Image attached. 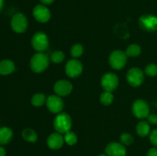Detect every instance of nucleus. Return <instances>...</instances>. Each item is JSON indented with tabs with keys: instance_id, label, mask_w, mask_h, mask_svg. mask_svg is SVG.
<instances>
[{
	"instance_id": "1",
	"label": "nucleus",
	"mask_w": 157,
	"mask_h": 156,
	"mask_svg": "<svg viewBox=\"0 0 157 156\" xmlns=\"http://www.w3.org/2000/svg\"><path fill=\"white\" fill-rule=\"evenodd\" d=\"M71 125V118L67 113H60L54 120V128L57 132L61 134H65L66 132L70 131Z\"/></svg>"
},
{
	"instance_id": "2",
	"label": "nucleus",
	"mask_w": 157,
	"mask_h": 156,
	"mask_svg": "<svg viewBox=\"0 0 157 156\" xmlns=\"http://www.w3.org/2000/svg\"><path fill=\"white\" fill-rule=\"evenodd\" d=\"M49 64V59L45 54L41 52L35 54L32 56L30 61L31 69L35 73H41L48 67Z\"/></svg>"
},
{
	"instance_id": "3",
	"label": "nucleus",
	"mask_w": 157,
	"mask_h": 156,
	"mask_svg": "<svg viewBox=\"0 0 157 156\" xmlns=\"http://www.w3.org/2000/svg\"><path fill=\"white\" fill-rule=\"evenodd\" d=\"M127 61V55L122 50H117L112 52L109 58V63L114 70H121L126 65Z\"/></svg>"
},
{
	"instance_id": "4",
	"label": "nucleus",
	"mask_w": 157,
	"mask_h": 156,
	"mask_svg": "<svg viewBox=\"0 0 157 156\" xmlns=\"http://www.w3.org/2000/svg\"><path fill=\"white\" fill-rule=\"evenodd\" d=\"M11 27L16 33H23L28 28V19L22 13H16L11 19Z\"/></svg>"
},
{
	"instance_id": "5",
	"label": "nucleus",
	"mask_w": 157,
	"mask_h": 156,
	"mask_svg": "<svg viewBox=\"0 0 157 156\" xmlns=\"http://www.w3.org/2000/svg\"><path fill=\"white\" fill-rule=\"evenodd\" d=\"M133 113L138 119H145L150 115V107L148 103L144 99H137L132 106Z\"/></svg>"
},
{
	"instance_id": "6",
	"label": "nucleus",
	"mask_w": 157,
	"mask_h": 156,
	"mask_svg": "<svg viewBox=\"0 0 157 156\" xmlns=\"http://www.w3.org/2000/svg\"><path fill=\"white\" fill-rule=\"evenodd\" d=\"M119 84L118 76L113 73H107L101 78V86L105 91L112 92L115 90Z\"/></svg>"
},
{
	"instance_id": "7",
	"label": "nucleus",
	"mask_w": 157,
	"mask_h": 156,
	"mask_svg": "<svg viewBox=\"0 0 157 156\" xmlns=\"http://www.w3.org/2000/svg\"><path fill=\"white\" fill-rule=\"evenodd\" d=\"M127 80L132 87H139L144 80V73L140 69L133 67L127 73Z\"/></svg>"
},
{
	"instance_id": "8",
	"label": "nucleus",
	"mask_w": 157,
	"mask_h": 156,
	"mask_svg": "<svg viewBox=\"0 0 157 156\" xmlns=\"http://www.w3.org/2000/svg\"><path fill=\"white\" fill-rule=\"evenodd\" d=\"M48 38L43 32H38L35 34L32 38V45L37 51H44L48 47Z\"/></svg>"
},
{
	"instance_id": "9",
	"label": "nucleus",
	"mask_w": 157,
	"mask_h": 156,
	"mask_svg": "<svg viewBox=\"0 0 157 156\" xmlns=\"http://www.w3.org/2000/svg\"><path fill=\"white\" fill-rule=\"evenodd\" d=\"M83 66L79 61L75 59L67 61L65 66V73L69 77H78L82 73Z\"/></svg>"
},
{
	"instance_id": "10",
	"label": "nucleus",
	"mask_w": 157,
	"mask_h": 156,
	"mask_svg": "<svg viewBox=\"0 0 157 156\" xmlns=\"http://www.w3.org/2000/svg\"><path fill=\"white\" fill-rule=\"evenodd\" d=\"M140 28L147 32L157 31V17L154 15H143L139 19Z\"/></svg>"
},
{
	"instance_id": "11",
	"label": "nucleus",
	"mask_w": 157,
	"mask_h": 156,
	"mask_svg": "<svg viewBox=\"0 0 157 156\" xmlns=\"http://www.w3.org/2000/svg\"><path fill=\"white\" fill-rule=\"evenodd\" d=\"M46 105L49 111L53 113H58L64 108V102L58 95H51L47 98Z\"/></svg>"
},
{
	"instance_id": "12",
	"label": "nucleus",
	"mask_w": 157,
	"mask_h": 156,
	"mask_svg": "<svg viewBox=\"0 0 157 156\" xmlns=\"http://www.w3.org/2000/svg\"><path fill=\"white\" fill-rule=\"evenodd\" d=\"M33 16L41 23H45L51 18L50 10L44 5H38L33 9Z\"/></svg>"
},
{
	"instance_id": "13",
	"label": "nucleus",
	"mask_w": 157,
	"mask_h": 156,
	"mask_svg": "<svg viewBox=\"0 0 157 156\" xmlns=\"http://www.w3.org/2000/svg\"><path fill=\"white\" fill-rule=\"evenodd\" d=\"M73 90V86L68 80H61L58 81L54 86L55 93L59 96H65L70 94Z\"/></svg>"
},
{
	"instance_id": "14",
	"label": "nucleus",
	"mask_w": 157,
	"mask_h": 156,
	"mask_svg": "<svg viewBox=\"0 0 157 156\" xmlns=\"http://www.w3.org/2000/svg\"><path fill=\"white\" fill-rule=\"evenodd\" d=\"M107 156H126L127 150L123 144L118 142H111L105 148Z\"/></svg>"
},
{
	"instance_id": "15",
	"label": "nucleus",
	"mask_w": 157,
	"mask_h": 156,
	"mask_svg": "<svg viewBox=\"0 0 157 156\" xmlns=\"http://www.w3.org/2000/svg\"><path fill=\"white\" fill-rule=\"evenodd\" d=\"M64 137L61 133L54 132L48 136L47 139V144L52 149H59L64 144Z\"/></svg>"
},
{
	"instance_id": "16",
	"label": "nucleus",
	"mask_w": 157,
	"mask_h": 156,
	"mask_svg": "<svg viewBox=\"0 0 157 156\" xmlns=\"http://www.w3.org/2000/svg\"><path fill=\"white\" fill-rule=\"evenodd\" d=\"M15 69V64L12 61L8 59L2 60L0 61V74L9 75L13 73Z\"/></svg>"
},
{
	"instance_id": "17",
	"label": "nucleus",
	"mask_w": 157,
	"mask_h": 156,
	"mask_svg": "<svg viewBox=\"0 0 157 156\" xmlns=\"http://www.w3.org/2000/svg\"><path fill=\"white\" fill-rule=\"evenodd\" d=\"M13 132L12 129L8 127H2L0 128V145H6L9 143L12 139Z\"/></svg>"
},
{
	"instance_id": "18",
	"label": "nucleus",
	"mask_w": 157,
	"mask_h": 156,
	"mask_svg": "<svg viewBox=\"0 0 157 156\" xmlns=\"http://www.w3.org/2000/svg\"><path fill=\"white\" fill-rule=\"evenodd\" d=\"M136 133L141 137H146L150 133V126L147 121H141L136 125Z\"/></svg>"
},
{
	"instance_id": "19",
	"label": "nucleus",
	"mask_w": 157,
	"mask_h": 156,
	"mask_svg": "<svg viewBox=\"0 0 157 156\" xmlns=\"http://www.w3.org/2000/svg\"><path fill=\"white\" fill-rule=\"evenodd\" d=\"M21 136L25 140L29 142H35L38 139L36 132L30 128H25L21 132Z\"/></svg>"
},
{
	"instance_id": "20",
	"label": "nucleus",
	"mask_w": 157,
	"mask_h": 156,
	"mask_svg": "<svg viewBox=\"0 0 157 156\" xmlns=\"http://www.w3.org/2000/svg\"><path fill=\"white\" fill-rule=\"evenodd\" d=\"M46 96L42 93H36L32 98V104L36 107L41 106L44 102H46Z\"/></svg>"
},
{
	"instance_id": "21",
	"label": "nucleus",
	"mask_w": 157,
	"mask_h": 156,
	"mask_svg": "<svg viewBox=\"0 0 157 156\" xmlns=\"http://www.w3.org/2000/svg\"><path fill=\"white\" fill-rule=\"evenodd\" d=\"M100 100L102 104L105 106H108L111 104L113 101V95L112 94L111 92L104 91L101 93Z\"/></svg>"
},
{
	"instance_id": "22",
	"label": "nucleus",
	"mask_w": 157,
	"mask_h": 156,
	"mask_svg": "<svg viewBox=\"0 0 157 156\" xmlns=\"http://www.w3.org/2000/svg\"><path fill=\"white\" fill-rule=\"evenodd\" d=\"M141 52V48L137 44H131L128 46V47L126 50L125 53L129 57H136L140 55Z\"/></svg>"
},
{
	"instance_id": "23",
	"label": "nucleus",
	"mask_w": 157,
	"mask_h": 156,
	"mask_svg": "<svg viewBox=\"0 0 157 156\" xmlns=\"http://www.w3.org/2000/svg\"><path fill=\"white\" fill-rule=\"evenodd\" d=\"M64 142L68 145H74L78 142V137L73 132H67L64 134Z\"/></svg>"
},
{
	"instance_id": "24",
	"label": "nucleus",
	"mask_w": 157,
	"mask_h": 156,
	"mask_svg": "<svg viewBox=\"0 0 157 156\" xmlns=\"http://www.w3.org/2000/svg\"><path fill=\"white\" fill-rule=\"evenodd\" d=\"M83 52H84V47L80 44H75L71 49V55L75 58H80L83 54Z\"/></svg>"
},
{
	"instance_id": "25",
	"label": "nucleus",
	"mask_w": 157,
	"mask_h": 156,
	"mask_svg": "<svg viewBox=\"0 0 157 156\" xmlns=\"http://www.w3.org/2000/svg\"><path fill=\"white\" fill-rule=\"evenodd\" d=\"M51 60H52V62L55 63V64L61 63L64 60V54L60 50L53 52L51 55Z\"/></svg>"
},
{
	"instance_id": "26",
	"label": "nucleus",
	"mask_w": 157,
	"mask_h": 156,
	"mask_svg": "<svg viewBox=\"0 0 157 156\" xmlns=\"http://www.w3.org/2000/svg\"><path fill=\"white\" fill-rule=\"evenodd\" d=\"M120 139H121V143L125 145H131V144L133 143V141H134L133 136L129 134V133H124V134L121 135Z\"/></svg>"
},
{
	"instance_id": "27",
	"label": "nucleus",
	"mask_w": 157,
	"mask_h": 156,
	"mask_svg": "<svg viewBox=\"0 0 157 156\" xmlns=\"http://www.w3.org/2000/svg\"><path fill=\"white\" fill-rule=\"evenodd\" d=\"M145 73L149 76H155L157 75V65L150 64L146 67Z\"/></svg>"
},
{
	"instance_id": "28",
	"label": "nucleus",
	"mask_w": 157,
	"mask_h": 156,
	"mask_svg": "<svg viewBox=\"0 0 157 156\" xmlns=\"http://www.w3.org/2000/svg\"><path fill=\"white\" fill-rule=\"evenodd\" d=\"M150 142H151L154 146L157 147V128L156 129L153 130V131L150 132Z\"/></svg>"
},
{
	"instance_id": "29",
	"label": "nucleus",
	"mask_w": 157,
	"mask_h": 156,
	"mask_svg": "<svg viewBox=\"0 0 157 156\" xmlns=\"http://www.w3.org/2000/svg\"><path fill=\"white\" fill-rule=\"evenodd\" d=\"M148 122L153 125H157V115L156 114H150L147 117Z\"/></svg>"
},
{
	"instance_id": "30",
	"label": "nucleus",
	"mask_w": 157,
	"mask_h": 156,
	"mask_svg": "<svg viewBox=\"0 0 157 156\" xmlns=\"http://www.w3.org/2000/svg\"><path fill=\"white\" fill-rule=\"evenodd\" d=\"M147 156H157V148H152L147 152Z\"/></svg>"
},
{
	"instance_id": "31",
	"label": "nucleus",
	"mask_w": 157,
	"mask_h": 156,
	"mask_svg": "<svg viewBox=\"0 0 157 156\" xmlns=\"http://www.w3.org/2000/svg\"><path fill=\"white\" fill-rule=\"evenodd\" d=\"M43 5H50L55 0H40Z\"/></svg>"
},
{
	"instance_id": "32",
	"label": "nucleus",
	"mask_w": 157,
	"mask_h": 156,
	"mask_svg": "<svg viewBox=\"0 0 157 156\" xmlns=\"http://www.w3.org/2000/svg\"><path fill=\"white\" fill-rule=\"evenodd\" d=\"M6 149H5L2 146L0 145V156H6Z\"/></svg>"
},
{
	"instance_id": "33",
	"label": "nucleus",
	"mask_w": 157,
	"mask_h": 156,
	"mask_svg": "<svg viewBox=\"0 0 157 156\" xmlns=\"http://www.w3.org/2000/svg\"><path fill=\"white\" fill-rule=\"evenodd\" d=\"M3 6H4V0H0V12L2 9Z\"/></svg>"
},
{
	"instance_id": "34",
	"label": "nucleus",
	"mask_w": 157,
	"mask_h": 156,
	"mask_svg": "<svg viewBox=\"0 0 157 156\" xmlns=\"http://www.w3.org/2000/svg\"><path fill=\"white\" fill-rule=\"evenodd\" d=\"M99 156H107V154H100Z\"/></svg>"
}]
</instances>
